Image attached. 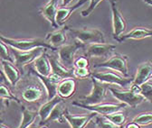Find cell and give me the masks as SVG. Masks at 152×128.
<instances>
[{
    "label": "cell",
    "instance_id": "cell-15",
    "mask_svg": "<svg viewBox=\"0 0 152 128\" xmlns=\"http://www.w3.org/2000/svg\"><path fill=\"white\" fill-rule=\"evenodd\" d=\"M59 8V0H50L40 9L41 15L45 18L50 23V25L55 29H59L60 27L56 22V14Z\"/></svg>",
    "mask_w": 152,
    "mask_h": 128
},
{
    "label": "cell",
    "instance_id": "cell-36",
    "mask_svg": "<svg viewBox=\"0 0 152 128\" xmlns=\"http://www.w3.org/2000/svg\"><path fill=\"white\" fill-rule=\"evenodd\" d=\"M124 128H140V125H139L138 124H136V123H134V122H130V123H129V124H127L125 126H124Z\"/></svg>",
    "mask_w": 152,
    "mask_h": 128
},
{
    "label": "cell",
    "instance_id": "cell-40",
    "mask_svg": "<svg viewBox=\"0 0 152 128\" xmlns=\"http://www.w3.org/2000/svg\"><path fill=\"white\" fill-rule=\"evenodd\" d=\"M145 3H147L148 5H149L150 7H152V0H143Z\"/></svg>",
    "mask_w": 152,
    "mask_h": 128
},
{
    "label": "cell",
    "instance_id": "cell-13",
    "mask_svg": "<svg viewBox=\"0 0 152 128\" xmlns=\"http://www.w3.org/2000/svg\"><path fill=\"white\" fill-rule=\"evenodd\" d=\"M44 85L42 84H36L35 82H31L21 91V98L26 103H35L40 101L44 97Z\"/></svg>",
    "mask_w": 152,
    "mask_h": 128
},
{
    "label": "cell",
    "instance_id": "cell-17",
    "mask_svg": "<svg viewBox=\"0 0 152 128\" xmlns=\"http://www.w3.org/2000/svg\"><path fill=\"white\" fill-rule=\"evenodd\" d=\"M148 37H152V29L139 26L134 27L128 33L121 35L116 41L118 43H122L127 40H142Z\"/></svg>",
    "mask_w": 152,
    "mask_h": 128
},
{
    "label": "cell",
    "instance_id": "cell-30",
    "mask_svg": "<svg viewBox=\"0 0 152 128\" xmlns=\"http://www.w3.org/2000/svg\"><path fill=\"white\" fill-rule=\"evenodd\" d=\"M0 97H1L2 99H7V100H11V101H15L17 104H20V100H19L12 92L10 91V89L5 86L4 84H1L0 86Z\"/></svg>",
    "mask_w": 152,
    "mask_h": 128
},
{
    "label": "cell",
    "instance_id": "cell-37",
    "mask_svg": "<svg viewBox=\"0 0 152 128\" xmlns=\"http://www.w3.org/2000/svg\"><path fill=\"white\" fill-rule=\"evenodd\" d=\"M72 0H62V7H67Z\"/></svg>",
    "mask_w": 152,
    "mask_h": 128
},
{
    "label": "cell",
    "instance_id": "cell-35",
    "mask_svg": "<svg viewBox=\"0 0 152 128\" xmlns=\"http://www.w3.org/2000/svg\"><path fill=\"white\" fill-rule=\"evenodd\" d=\"M89 60L85 56H81L74 61V68H89Z\"/></svg>",
    "mask_w": 152,
    "mask_h": 128
},
{
    "label": "cell",
    "instance_id": "cell-4",
    "mask_svg": "<svg viewBox=\"0 0 152 128\" xmlns=\"http://www.w3.org/2000/svg\"><path fill=\"white\" fill-rule=\"evenodd\" d=\"M85 45L78 40H75L70 44H64L58 49V59L65 68L74 69L75 54L80 49H83Z\"/></svg>",
    "mask_w": 152,
    "mask_h": 128
},
{
    "label": "cell",
    "instance_id": "cell-25",
    "mask_svg": "<svg viewBox=\"0 0 152 128\" xmlns=\"http://www.w3.org/2000/svg\"><path fill=\"white\" fill-rule=\"evenodd\" d=\"M38 116V111L29 110L26 106H22V120L17 128H28L33 123L35 122V118Z\"/></svg>",
    "mask_w": 152,
    "mask_h": 128
},
{
    "label": "cell",
    "instance_id": "cell-12",
    "mask_svg": "<svg viewBox=\"0 0 152 128\" xmlns=\"http://www.w3.org/2000/svg\"><path fill=\"white\" fill-rule=\"evenodd\" d=\"M31 72L39 79L40 81L42 82V84L44 85L45 91H46V95H47L46 99L47 100H51L58 95L57 94V88H58L59 83L63 80V79L61 77L54 74V73H51V75H49L47 77L42 76V75L38 74V73L34 69H31Z\"/></svg>",
    "mask_w": 152,
    "mask_h": 128
},
{
    "label": "cell",
    "instance_id": "cell-26",
    "mask_svg": "<svg viewBox=\"0 0 152 128\" xmlns=\"http://www.w3.org/2000/svg\"><path fill=\"white\" fill-rule=\"evenodd\" d=\"M65 109L64 105H63V102L59 103L54 108L53 110L52 111V113L50 114L48 119L46 120V123H49V122H58L60 124H63L64 121H65V118H64V111Z\"/></svg>",
    "mask_w": 152,
    "mask_h": 128
},
{
    "label": "cell",
    "instance_id": "cell-29",
    "mask_svg": "<svg viewBox=\"0 0 152 128\" xmlns=\"http://www.w3.org/2000/svg\"><path fill=\"white\" fill-rule=\"evenodd\" d=\"M132 122L139 125H148L152 124V112H144L136 116L132 119Z\"/></svg>",
    "mask_w": 152,
    "mask_h": 128
},
{
    "label": "cell",
    "instance_id": "cell-28",
    "mask_svg": "<svg viewBox=\"0 0 152 128\" xmlns=\"http://www.w3.org/2000/svg\"><path fill=\"white\" fill-rule=\"evenodd\" d=\"M94 124H96L97 128H122L120 127L116 124H114L111 121H110L107 117H105L104 116H96L93 120Z\"/></svg>",
    "mask_w": 152,
    "mask_h": 128
},
{
    "label": "cell",
    "instance_id": "cell-1",
    "mask_svg": "<svg viewBox=\"0 0 152 128\" xmlns=\"http://www.w3.org/2000/svg\"><path fill=\"white\" fill-rule=\"evenodd\" d=\"M1 42H4L10 48L21 51H32L37 48H45L50 51H56L57 49L53 48L50 43H48L45 40L40 38H33V39H12L6 37L4 35L0 36Z\"/></svg>",
    "mask_w": 152,
    "mask_h": 128
},
{
    "label": "cell",
    "instance_id": "cell-38",
    "mask_svg": "<svg viewBox=\"0 0 152 128\" xmlns=\"http://www.w3.org/2000/svg\"><path fill=\"white\" fill-rule=\"evenodd\" d=\"M85 128H97V126H96V124H94V122L93 121H91Z\"/></svg>",
    "mask_w": 152,
    "mask_h": 128
},
{
    "label": "cell",
    "instance_id": "cell-20",
    "mask_svg": "<svg viewBox=\"0 0 152 128\" xmlns=\"http://www.w3.org/2000/svg\"><path fill=\"white\" fill-rule=\"evenodd\" d=\"M88 0H78L77 3L74 4L73 6L71 7H62L59 8L58 12L56 14V22L58 24L59 26H62L65 24V22L69 19L70 16L77 10L80 8L83 5H84Z\"/></svg>",
    "mask_w": 152,
    "mask_h": 128
},
{
    "label": "cell",
    "instance_id": "cell-27",
    "mask_svg": "<svg viewBox=\"0 0 152 128\" xmlns=\"http://www.w3.org/2000/svg\"><path fill=\"white\" fill-rule=\"evenodd\" d=\"M105 117H107L110 121H111L114 124H116L120 127H123V125H125L126 121H127V115L124 112H115L110 115H106L104 116Z\"/></svg>",
    "mask_w": 152,
    "mask_h": 128
},
{
    "label": "cell",
    "instance_id": "cell-6",
    "mask_svg": "<svg viewBox=\"0 0 152 128\" xmlns=\"http://www.w3.org/2000/svg\"><path fill=\"white\" fill-rule=\"evenodd\" d=\"M128 56L121 53H114L113 55L103 62L93 65V68H105L114 71L120 72L124 77H129V67H128Z\"/></svg>",
    "mask_w": 152,
    "mask_h": 128
},
{
    "label": "cell",
    "instance_id": "cell-31",
    "mask_svg": "<svg viewBox=\"0 0 152 128\" xmlns=\"http://www.w3.org/2000/svg\"><path fill=\"white\" fill-rule=\"evenodd\" d=\"M140 87H141L140 95L149 103H152V81L148 80L144 84L140 85Z\"/></svg>",
    "mask_w": 152,
    "mask_h": 128
},
{
    "label": "cell",
    "instance_id": "cell-7",
    "mask_svg": "<svg viewBox=\"0 0 152 128\" xmlns=\"http://www.w3.org/2000/svg\"><path fill=\"white\" fill-rule=\"evenodd\" d=\"M72 106H75L80 108L87 109V110L91 112H94L96 114L102 115V116H106V115H110L115 112L121 111V109L127 106L126 104L124 103H100L97 105H83L78 101H73L72 103Z\"/></svg>",
    "mask_w": 152,
    "mask_h": 128
},
{
    "label": "cell",
    "instance_id": "cell-33",
    "mask_svg": "<svg viewBox=\"0 0 152 128\" xmlns=\"http://www.w3.org/2000/svg\"><path fill=\"white\" fill-rule=\"evenodd\" d=\"M0 45H1V53H0V54H1V60L15 62V61L13 60L11 54H10V51H9L10 47L8 45H7L4 42L0 43Z\"/></svg>",
    "mask_w": 152,
    "mask_h": 128
},
{
    "label": "cell",
    "instance_id": "cell-39",
    "mask_svg": "<svg viewBox=\"0 0 152 128\" xmlns=\"http://www.w3.org/2000/svg\"><path fill=\"white\" fill-rule=\"evenodd\" d=\"M39 127H40V124H35V122H34L28 128H39Z\"/></svg>",
    "mask_w": 152,
    "mask_h": 128
},
{
    "label": "cell",
    "instance_id": "cell-43",
    "mask_svg": "<svg viewBox=\"0 0 152 128\" xmlns=\"http://www.w3.org/2000/svg\"><path fill=\"white\" fill-rule=\"evenodd\" d=\"M149 80H152V75H151V77H150V79H149Z\"/></svg>",
    "mask_w": 152,
    "mask_h": 128
},
{
    "label": "cell",
    "instance_id": "cell-10",
    "mask_svg": "<svg viewBox=\"0 0 152 128\" xmlns=\"http://www.w3.org/2000/svg\"><path fill=\"white\" fill-rule=\"evenodd\" d=\"M109 91L121 103H124L132 108H135L136 106L140 105L145 99L141 95L134 93L130 89L119 90L114 88H109Z\"/></svg>",
    "mask_w": 152,
    "mask_h": 128
},
{
    "label": "cell",
    "instance_id": "cell-16",
    "mask_svg": "<svg viewBox=\"0 0 152 128\" xmlns=\"http://www.w3.org/2000/svg\"><path fill=\"white\" fill-rule=\"evenodd\" d=\"M2 73L5 75L7 81L12 86L15 87L17 83L21 80V72L16 66L14 65V62L1 60Z\"/></svg>",
    "mask_w": 152,
    "mask_h": 128
},
{
    "label": "cell",
    "instance_id": "cell-23",
    "mask_svg": "<svg viewBox=\"0 0 152 128\" xmlns=\"http://www.w3.org/2000/svg\"><path fill=\"white\" fill-rule=\"evenodd\" d=\"M34 66L35 71L39 75L45 76V77L51 75L52 66H51V62H50L48 54L46 53V51L42 53L41 55L34 61Z\"/></svg>",
    "mask_w": 152,
    "mask_h": 128
},
{
    "label": "cell",
    "instance_id": "cell-19",
    "mask_svg": "<svg viewBox=\"0 0 152 128\" xmlns=\"http://www.w3.org/2000/svg\"><path fill=\"white\" fill-rule=\"evenodd\" d=\"M76 88H77V82L75 78L64 79L58 85L57 94L63 99H68L75 94Z\"/></svg>",
    "mask_w": 152,
    "mask_h": 128
},
{
    "label": "cell",
    "instance_id": "cell-42",
    "mask_svg": "<svg viewBox=\"0 0 152 128\" xmlns=\"http://www.w3.org/2000/svg\"><path fill=\"white\" fill-rule=\"evenodd\" d=\"M39 128H49V127L47 125H45V124H42V125L40 124V127Z\"/></svg>",
    "mask_w": 152,
    "mask_h": 128
},
{
    "label": "cell",
    "instance_id": "cell-18",
    "mask_svg": "<svg viewBox=\"0 0 152 128\" xmlns=\"http://www.w3.org/2000/svg\"><path fill=\"white\" fill-rule=\"evenodd\" d=\"M66 31H67V26L56 29L53 32L48 33L45 36V41L50 43L53 48L59 49L63 45L66 44L67 41V35H66Z\"/></svg>",
    "mask_w": 152,
    "mask_h": 128
},
{
    "label": "cell",
    "instance_id": "cell-2",
    "mask_svg": "<svg viewBox=\"0 0 152 128\" xmlns=\"http://www.w3.org/2000/svg\"><path fill=\"white\" fill-rule=\"evenodd\" d=\"M75 40H78L83 45H89L92 43H105L106 39L104 33L98 29H72L67 27Z\"/></svg>",
    "mask_w": 152,
    "mask_h": 128
},
{
    "label": "cell",
    "instance_id": "cell-5",
    "mask_svg": "<svg viewBox=\"0 0 152 128\" xmlns=\"http://www.w3.org/2000/svg\"><path fill=\"white\" fill-rule=\"evenodd\" d=\"M91 77L108 85H117L123 88L131 87V85L134 82V79H129V77H124L121 74H118V73L114 71H109V70L94 72L92 73Z\"/></svg>",
    "mask_w": 152,
    "mask_h": 128
},
{
    "label": "cell",
    "instance_id": "cell-22",
    "mask_svg": "<svg viewBox=\"0 0 152 128\" xmlns=\"http://www.w3.org/2000/svg\"><path fill=\"white\" fill-rule=\"evenodd\" d=\"M61 102H63V98L60 96L57 95L54 98H53L51 100H47V102H45V104H43L41 106L39 110H38V116L40 117V121H41L40 124L41 125L43 124L46 123V120L48 119L50 114L53 110V108Z\"/></svg>",
    "mask_w": 152,
    "mask_h": 128
},
{
    "label": "cell",
    "instance_id": "cell-32",
    "mask_svg": "<svg viewBox=\"0 0 152 128\" xmlns=\"http://www.w3.org/2000/svg\"><path fill=\"white\" fill-rule=\"evenodd\" d=\"M73 74L75 79H86L91 78L92 73L89 68H74Z\"/></svg>",
    "mask_w": 152,
    "mask_h": 128
},
{
    "label": "cell",
    "instance_id": "cell-24",
    "mask_svg": "<svg viewBox=\"0 0 152 128\" xmlns=\"http://www.w3.org/2000/svg\"><path fill=\"white\" fill-rule=\"evenodd\" d=\"M152 75V62L148 61L141 63L137 69L136 76L134 78V84L142 85L145 82L148 81Z\"/></svg>",
    "mask_w": 152,
    "mask_h": 128
},
{
    "label": "cell",
    "instance_id": "cell-3",
    "mask_svg": "<svg viewBox=\"0 0 152 128\" xmlns=\"http://www.w3.org/2000/svg\"><path fill=\"white\" fill-rule=\"evenodd\" d=\"M92 88L91 93L87 96L79 97L78 102L83 105H97L102 103L107 96V91L109 90L108 84L99 81L98 80L91 77Z\"/></svg>",
    "mask_w": 152,
    "mask_h": 128
},
{
    "label": "cell",
    "instance_id": "cell-34",
    "mask_svg": "<svg viewBox=\"0 0 152 128\" xmlns=\"http://www.w3.org/2000/svg\"><path fill=\"white\" fill-rule=\"evenodd\" d=\"M102 1V0H90V5H89V7H88L85 10H83V11L81 12L82 16H83V17L89 16V15L93 12V10H94L95 8H96V7H97Z\"/></svg>",
    "mask_w": 152,
    "mask_h": 128
},
{
    "label": "cell",
    "instance_id": "cell-21",
    "mask_svg": "<svg viewBox=\"0 0 152 128\" xmlns=\"http://www.w3.org/2000/svg\"><path fill=\"white\" fill-rule=\"evenodd\" d=\"M48 57H49L51 66H52V73H54V74L58 75L63 80L69 79V78H74L73 69H69L65 68L61 63L59 59L56 56H54L53 54L48 55Z\"/></svg>",
    "mask_w": 152,
    "mask_h": 128
},
{
    "label": "cell",
    "instance_id": "cell-41",
    "mask_svg": "<svg viewBox=\"0 0 152 128\" xmlns=\"http://www.w3.org/2000/svg\"><path fill=\"white\" fill-rule=\"evenodd\" d=\"M0 128H10V127H8V126H7V125H6L5 124L1 123V124H0Z\"/></svg>",
    "mask_w": 152,
    "mask_h": 128
},
{
    "label": "cell",
    "instance_id": "cell-11",
    "mask_svg": "<svg viewBox=\"0 0 152 128\" xmlns=\"http://www.w3.org/2000/svg\"><path fill=\"white\" fill-rule=\"evenodd\" d=\"M109 3L110 5V9L112 13V35L114 40H117L125 32L127 28V22L123 17L121 12L118 8L116 0H109Z\"/></svg>",
    "mask_w": 152,
    "mask_h": 128
},
{
    "label": "cell",
    "instance_id": "cell-14",
    "mask_svg": "<svg viewBox=\"0 0 152 128\" xmlns=\"http://www.w3.org/2000/svg\"><path fill=\"white\" fill-rule=\"evenodd\" d=\"M97 115L94 112L88 115H72L67 108L64 111L65 121L70 124L71 128H85Z\"/></svg>",
    "mask_w": 152,
    "mask_h": 128
},
{
    "label": "cell",
    "instance_id": "cell-44",
    "mask_svg": "<svg viewBox=\"0 0 152 128\" xmlns=\"http://www.w3.org/2000/svg\"><path fill=\"white\" fill-rule=\"evenodd\" d=\"M151 81H152V80H151Z\"/></svg>",
    "mask_w": 152,
    "mask_h": 128
},
{
    "label": "cell",
    "instance_id": "cell-9",
    "mask_svg": "<svg viewBox=\"0 0 152 128\" xmlns=\"http://www.w3.org/2000/svg\"><path fill=\"white\" fill-rule=\"evenodd\" d=\"M84 54L86 57L99 58V59H110L112 53L115 51L116 46L110 43H92L86 45L84 48Z\"/></svg>",
    "mask_w": 152,
    "mask_h": 128
},
{
    "label": "cell",
    "instance_id": "cell-8",
    "mask_svg": "<svg viewBox=\"0 0 152 128\" xmlns=\"http://www.w3.org/2000/svg\"><path fill=\"white\" fill-rule=\"evenodd\" d=\"M46 50L47 49H45V48H37L32 51H21L11 48L12 54L15 57V64L18 69H22V71L24 70L26 66L34 62L42 53L46 51Z\"/></svg>",
    "mask_w": 152,
    "mask_h": 128
}]
</instances>
